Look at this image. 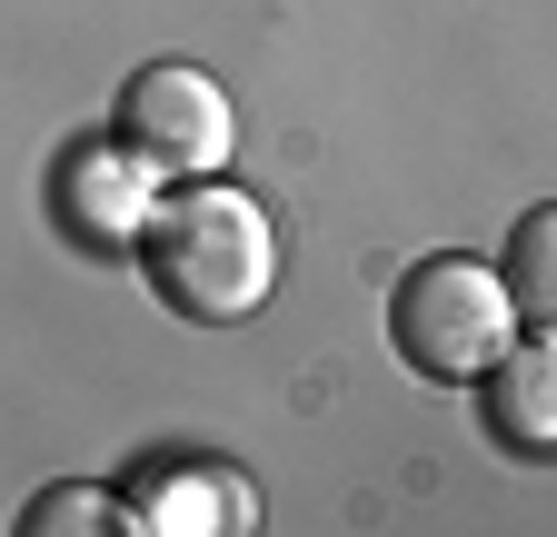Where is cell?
<instances>
[{
	"mask_svg": "<svg viewBox=\"0 0 557 537\" xmlns=\"http://www.w3.org/2000/svg\"><path fill=\"white\" fill-rule=\"evenodd\" d=\"M230 90L189 71V60H150L129 90H120V150L129 160H150L160 179H209L230 160Z\"/></svg>",
	"mask_w": 557,
	"mask_h": 537,
	"instance_id": "3",
	"label": "cell"
},
{
	"mask_svg": "<svg viewBox=\"0 0 557 537\" xmlns=\"http://www.w3.org/2000/svg\"><path fill=\"white\" fill-rule=\"evenodd\" d=\"M468 388H478V409H487L508 458H557V359L537 339H508Z\"/></svg>",
	"mask_w": 557,
	"mask_h": 537,
	"instance_id": "6",
	"label": "cell"
},
{
	"mask_svg": "<svg viewBox=\"0 0 557 537\" xmlns=\"http://www.w3.org/2000/svg\"><path fill=\"white\" fill-rule=\"evenodd\" d=\"M50 210H60V229L81 249L120 259V249H139V229H150V210H160V170L129 160L120 140H81L60 160V179H50Z\"/></svg>",
	"mask_w": 557,
	"mask_h": 537,
	"instance_id": "4",
	"label": "cell"
},
{
	"mask_svg": "<svg viewBox=\"0 0 557 537\" xmlns=\"http://www.w3.org/2000/svg\"><path fill=\"white\" fill-rule=\"evenodd\" d=\"M120 527H160V537H239L259 527V488L239 467H209V458H150L129 478Z\"/></svg>",
	"mask_w": 557,
	"mask_h": 537,
	"instance_id": "5",
	"label": "cell"
},
{
	"mask_svg": "<svg viewBox=\"0 0 557 537\" xmlns=\"http://www.w3.org/2000/svg\"><path fill=\"white\" fill-rule=\"evenodd\" d=\"M21 527H30V537H70V527H81V537H90V527H120V498H100V488H50Z\"/></svg>",
	"mask_w": 557,
	"mask_h": 537,
	"instance_id": "8",
	"label": "cell"
},
{
	"mask_svg": "<svg viewBox=\"0 0 557 537\" xmlns=\"http://www.w3.org/2000/svg\"><path fill=\"white\" fill-rule=\"evenodd\" d=\"M547 249H557V210H528L518 239H508V279H498L518 319H547V309H557V268H547Z\"/></svg>",
	"mask_w": 557,
	"mask_h": 537,
	"instance_id": "7",
	"label": "cell"
},
{
	"mask_svg": "<svg viewBox=\"0 0 557 537\" xmlns=\"http://www.w3.org/2000/svg\"><path fill=\"white\" fill-rule=\"evenodd\" d=\"M139 268H150L160 309H180L189 328H230V319H249L278 289V229H269V210L239 179L209 170V179L170 189L160 210H150V229H139Z\"/></svg>",
	"mask_w": 557,
	"mask_h": 537,
	"instance_id": "1",
	"label": "cell"
},
{
	"mask_svg": "<svg viewBox=\"0 0 557 537\" xmlns=\"http://www.w3.org/2000/svg\"><path fill=\"white\" fill-rule=\"evenodd\" d=\"M388 339H398V359L418 378L468 388L487 359L518 339V309H508V289H498L487 259H418L398 279V299H388Z\"/></svg>",
	"mask_w": 557,
	"mask_h": 537,
	"instance_id": "2",
	"label": "cell"
}]
</instances>
